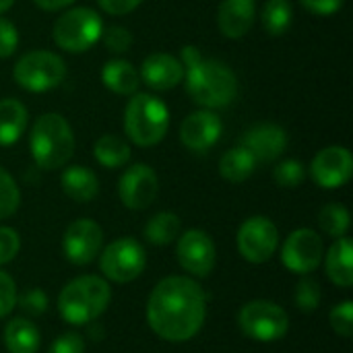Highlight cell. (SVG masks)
<instances>
[{"mask_svg":"<svg viewBox=\"0 0 353 353\" xmlns=\"http://www.w3.org/2000/svg\"><path fill=\"white\" fill-rule=\"evenodd\" d=\"M207 314L205 294L201 285L182 275L161 279L147 302V323L151 331L170 343L192 339Z\"/></svg>","mask_w":353,"mask_h":353,"instance_id":"cell-1","label":"cell"},{"mask_svg":"<svg viewBox=\"0 0 353 353\" xmlns=\"http://www.w3.org/2000/svg\"><path fill=\"white\" fill-rule=\"evenodd\" d=\"M184 81L186 93L196 105L205 110L225 108L238 95V79L234 70L219 60L203 58L184 70Z\"/></svg>","mask_w":353,"mask_h":353,"instance_id":"cell-2","label":"cell"},{"mask_svg":"<svg viewBox=\"0 0 353 353\" xmlns=\"http://www.w3.org/2000/svg\"><path fill=\"white\" fill-rule=\"evenodd\" d=\"M29 149L37 168L48 172L60 170L72 159L74 132L60 114L48 112L33 122Z\"/></svg>","mask_w":353,"mask_h":353,"instance_id":"cell-3","label":"cell"},{"mask_svg":"<svg viewBox=\"0 0 353 353\" xmlns=\"http://www.w3.org/2000/svg\"><path fill=\"white\" fill-rule=\"evenodd\" d=\"M112 290L105 279L97 275H83L64 285L58 296L60 316L68 325H87L99 319L110 306Z\"/></svg>","mask_w":353,"mask_h":353,"instance_id":"cell-4","label":"cell"},{"mask_svg":"<svg viewBox=\"0 0 353 353\" xmlns=\"http://www.w3.org/2000/svg\"><path fill=\"white\" fill-rule=\"evenodd\" d=\"M168 128V105L149 93H134L124 110V130L128 139L139 147H153L163 141Z\"/></svg>","mask_w":353,"mask_h":353,"instance_id":"cell-5","label":"cell"},{"mask_svg":"<svg viewBox=\"0 0 353 353\" xmlns=\"http://www.w3.org/2000/svg\"><path fill=\"white\" fill-rule=\"evenodd\" d=\"M103 21L99 12L87 6L68 8L54 23V41L60 50L70 54H83L101 39Z\"/></svg>","mask_w":353,"mask_h":353,"instance_id":"cell-6","label":"cell"},{"mask_svg":"<svg viewBox=\"0 0 353 353\" xmlns=\"http://www.w3.org/2000/svg\"><path fill=\"white\" fill-rule=\"evenodd\" d=\"M14 83L31 93L56 89L66 77L64 60L48 50H33L23 54L12 68Z\"/></svg>","mask_w":353,"mask_h":353,"instance_id":"cell-7","label":"cell"},{"mask_svg":"<svg viewBox=\"0 0 353 353\" xmlns=\"http://www.w3.org/2000/svg\"><path fill=\"white\" fill-rule=\"evenodd\" d=\"M238 325L246 337L261 343H271L279 341L290 331V316L275 302L252 300L242 306L238 314Z\"/></svg>","mask_w":353,"mask_h":353,"instance_id":"cell-8","label":"cell"},{"mask_svg":"<svg viewBox=\"0 0 353 353\" xmlns=\"http://www.w3.org/2000/svg\"><path fill=\"white\" fill-rule=\"evenodd\" d=\"M147 265L145 248L134 238H118L105 246L99 256L101 273L116 283H130L134 281Z\"/></svg>","mask_w":353,"mask_h":353,"instance_id":"cell-9","label":"cell"},{"mask_svg":"<svg viewBox=\"0 0 353 353\" xmlns=\"http://www.w3.org/2000/svg\"><path fill=\"white\" fill-rule=\"evenodd\" d=\"M279 244V232L275 223L263 215L248 217L238 230V250L240 254L254 265L271 261Z\"/></svg>","mask_w":353,"mask_h":353,"instance_id":"cell-10","label":"cell"},{"mask_svg":"<svg viewBox=\"0 0 353 353\" xmlns=\"http://www.w3.org/2000/svg\"><path fill=\"white\" fill-rule=\"evenodd\" d=\"M325 259V246L314 230L302 228L290 234L281 248V263L298 275H308L321 267Z\"/></svg>","mask_w":353,"mask_h":353,"instance_id":"cell-11","label":"cell"},{"mask_svg":"<svg viewBox=\"0 0 353 353\" xmlns=\"http://www.w3.org/2000/svg\"><path fill=\"white\" fill-rule=\"evenodd\" d=\"M159 190V180L153 168L147 163H134L124 170L118 182V194L124 207L132 211H143L153 205Z\"/></svg>","mask_w":353,"mask_h":353,"instance_id":"cell-12","label":"cell"},{"mask_svg":"<svg viewBox=\"0 0 353 353\" xmlns=\"http://www.w3.org/2000/svg\"><path fill=\"white\" fill-rule=\"evenodd\" d=\"M176 256L186 273L194 277H207L215 267L217 250L209 234L203 230H188L178 240Z\"/></svg>","mask_w":353,"mask_h":353,"instance_id":"cell-13","label":"cell"},{"mask_svg":"<svg viewBox=\"0 0 353 353\" xmlns=\"http://www.w3.org/2000/svg\"><path fill=\"white\" fill-rule=\"evenodd\" d=\"M103 244V232L93 219H77L72 221L62 240L64 256L72 265H89L95 256H99Z\"/></svg>","mask_w":353,"mask_h":353,"instance_id":"cell-14","label":"cell"},{"mask_svg":"<svg viewBox=\"0 0 353 353\" xmlns=\"http://www.w3.org/2000/svg\"><path fill=\"white\" fill-rule=\"evenodd\" d=\"M353 157L350 149L331 145L319 151L310 163V176L321 188H339L352 180Z\"/></svg>","mask_w":353,"mask_h":353,"instance_id":"cell-15","label":"cell"},{"mask_svg":"<svg viewBox=\"0 0 353 353\" xmlns=\"http://www.w3.org/2000/svg\"><path fill=\"white\" fill-rule=\"evenodd\" d=\"M223 132V122L213 110H199L184 118L180 126V141L192 153H207Z\"/></svg>","mask_w":353,"mask_h":353,"instance_id":"cell-16","label":"cell"},{"mask_svg":"<svg viewBox=\"0 0 353 353\" xmlns=\"http://www.w3.org/2000/svg\"><path fill=\"white\" fill-rule=\"evenodd\" d=\"M240 145L244 149H248L256 161H273V159H277L285 151V147H288V132L279 124L261 122V124L250 126L244 132Z\"/></svg>","mask_w":353,"mask_h":353,"instance_id":"cell-17","label":"cell"},{"mask_svg":"<svg viewBox=\"0 0 353 353\" xmlns=\"http://www.w3.org/2000/svg\"><path fill=\"white\" fill-rule=\"evenodd\" d=\"M139 77L147 87L155 91H170L184 81V66L176 56L155 52L143 60Z\"/></svg>","mask_w":353,"mask_h":353,"instance_id":"cell-18","label":"cell"},{"mask_svg":"<svg viewBox=\"0 0 353 353\" xmlns=\"http://www.w3.org/2000/svg\"><path fill=\"white\" fill-rule=\"evenodd\" d=\"M256 19L254 0H221L217 8V27L230 39L244 37Z\"/></svg>","mask_w":353,"mask_h":353,"instance_id":"cell-19","label":"cell"},{"mask_svg":"<svg viewBox=\"0 0 353 353\" xmlns=\"http://www.w3.org/2000/svg\"><path fill=\"white\" fill-rule=\"evenodd\" d=\"M327 275L329 279L339 288H352L353 283V250L352 240L347 236H341L333 242L325 256Z\"/></svg>","mask_w":353,"mask_h":353,"instance_id":"cell-20","label":"cell"},{"mask_svg":"<svg viewBox=\"0 0 353 353\" xmlns=\"http://www.w3.org/2000/svg\"><path fill=\"white\" fill-rule=\"evenodd\" d=\"M101 83L118 95H134L141 85L139 70L122 58L108 60L101 68Z\"/></svg>","mask_w":353,"mask_h":353,"instance_id":"cell-21","label":"cell"},{"mask_svg":"<svg viewBox=\"0 0 353 353\" xmlns=\"http://www.w3.org/2000/svg\"><path fill=\"white\" fill-rule=\"evenodd\" d=\"M62 190L68 199L77 201V203H89L97 196L99 192V180L97 176L83 165H70L64 170L62 178H60Z\"/></svg>","mask_w":353,"mask_h":353,"instance_id":"cell-22","label":"cell"},{"mask_svg":"<svg viewBox=\"0 0 353 353\" xmlns=\"http://www.w3.org/2000/svg\"><path fill=\"white\" fill-rule=\"evenodd\" d=\"M27 126V108L19 99H0V147L14 145Z\"/></svg>","mask_w":353,"mask_h":353,"instance_id":"cell-23","label":"cell"},{"mask_svg":"<svg viewBox=\"0 0 353 353\" xmlns=\"http://www.w3.org/2000/svg\"><path fill=\"white\" fill-rule=\"evenodd\" d=\"M39 343V329L27 319H12L4 329V347L8 353H35Z\"/></svg>","mask_w":353,"mask_h":353,"instance_id":"cell-24","label":"cell"},{"mask_svg":"<svg viewBox=\"0 0 353 353\" xmlns=\"http://www.w3.org/2000/svg\"><path fill=\"white\" fill-rule=\"evenodd\" d=\"M256 163L259 161L252 157V153L248 149H244L242 145H238V147L225 151L223 157L219 159V174L228 182L240 184V182H246L254 174Z\"/></svg>","mask_w":353,"mask_h":353,"instance_id":"cell-25","label":"cell"},{"mask_svg":"<svg viewBox=\"0 0 353 353\" xmlns=\"http://www.w3.org/2000/svg\"><path fill=\"white\" fill-rule=\"evenodd\" d=\"M93 155L103 168L116 170L130 161V147L124 139H120L116 134H103L97 139V143L93 147Z\"/></svg>","mask_w":353,"mask_h":353,"instance_id":"cell-26","label":"cell"},{"mask_svg":"<svg viewBox=\"0 0 353 353\" xmlns=\"http://www.w3.org/2000/svg\"><path fill=\"white\" fill-rule=\"evenodd\" d=\"M180 228V217L176 213L163 211L149 219V223L145 225V238L155 246H168L178 240Z\"/></svg>","mask_w":353,"mask_h":353,"instance_id":"cell-27","label":"cell"},{"mask_svg":"<svg viewBox=\"0 0 353 353\" xmlns=\"http://www.w3.org/2000/svg\"><path fill=\"white\" fill-rule=\"evenodd\" d=\"M263 27L269 35L279 37L288 33L294 21V6L290 0H267L261 14Z\"/></svg>","mask_w":353,"mask_h":353,"instance_id":"cell-28","label":"cell"},{"mask_svg":"<svg viewBox=\"0 0 353 353\" xmlns=\"http://www.w3.org/2000/svg\"><path fill=\"white\" fill-rule=\"evenodd\" d=\"M319 225H321V230L327 236L341 238L350 230V211L343 205H339V203H331V205H327V207L321 209V213H319Z\"/></svg>","mask_w":353,"mask_h":353,"instance_id":"cell-29","label":"cell"},{"mask_svg":"<svg viewBox=\"0 0 353 353\" xmlns=\"http://www.w3.org/2000/svg\"><path fill=\"white\" fill-rule=\"evenodd\" d=\"M19 203H21V190L14 178L4 168H0V221L14 215Z\"/></svg>","mask_w":353,"mask_h":353,"instance_id":"cell-30","label":"cell"},{"mask_svg":"<svg viewBox=\"0 0 353 353\" xmlns=\"http://www.w3.org/2000/svg\"><path fill=\"white\" fill-rule=\"evenodd\" d=\"M273 178L281 188H296L306 178V168L298 159H283L275 165Z\"/></svg>","mask_w":353,"mask_h":353,"instance_id":"cell-31","label":"cell"},{"mask_svg":"<svg viewBox=\"0 0 353 353\" xmlns=\"http://www.w3.org/2000/svg\"><path fill=\"white\" fill-rule=\"evenodd\" d=\"M323 300V292H321V285L310 279V277H304L298 288H296V304L302 312H314L319 308Z\"/></svg>","mask_w":353,"mask_h":353,"instance_id":"cell-32","label":"cell"},{"mask_svg":"<svg viewBox=\"0 0 353 353\" xmlns=\"http://www.w3.org/2000/svg\"><path fill=\"white\" fill-rule=\"evenodd\" d=\"M101 39H103V46L114 54H124L132 46V33L126 27H120V25L105 27L101 31Z\"/></svg>","mask_w":353,"mask_h":353,"instance_id":"cell-33","label":"cell"},{"mask_svg":"<svg viewBox=\"0 0 353 353\" xmlns=\"http://www.w3.org/2000/svg\"><path fill=\"white\" fill-rule=\"evenodd\" d=\"M331 327L337 335H341L343 339H350L353 335V304L350 300H345L343 304L335 306L329 314Z\"/></svg>","mask_w":353,"mask_h":353,"instance_id":"cell-34","label":"cell"},{"mask_svg":"<svg viewBox=\"0 0 353 353\" xmlns=\"http://www.w3.org/2000/svg\"><path fill=\"white\" fill-rule=\"evenodd\" d=\"M17 304H19V308L25 312V314H29V316H39V314H43L46 310H48V296H46V292L43 290H39V288H33V290H27L23 296H17Z\"/></svg>","mask_w":353,"mask_h":353,"instance_id":"cell-35","label":"cell"},{"mask_svg":"<svg viewBox=\"0 0 353 353\" xmlns=\"http://www.w3.org/2000/svg\"><path fill=\"white\" fill-rule=\"evenodd\" d=\"M21 250V238L12 228H0V265L10 263Z\"/></svg>","mask_w":353,"mask_h":353,"instance_id":"cell-36","label":"cell"},{"mask_svg":"<svg viewBox=\"0 0 353 353\" xmlns=\"http://www.w3.org/2000/svg\"><path fill=\"white\" fill-rule=\"evenodd\" d=\"M14 306H17V285L8 273L0 271V319L10 314Z\"/></svg>","mask_w":353,"mask_h":353,"instance_id":"cell-37","label":"cell"},{"mask_svg":"<svg viewBox=\"0 0 353 353\" xmlns=\"http://www.w3.org/2000/svg\"><path fill=\"white\" fill-rule=\"evenodd\" d=\"M17 48H19V31H17V27L8 19L0 17V58L12 56Z\"/></svg>","mask_w":353,"mask_h":353,"instance_id":"cell-38","label":"cell"},{"mask_svg":"<svg viewBox=\"0 0 353 353\" xmlns=\"http://www.w3.org/2000/svg\"><path fill=\"white\" fill-rule=\"evenodd\" d=\"M48 353H85V341L79 333H64L52 343Z\"/></svg>","mask_w":353,"mask_h":353,"instance_id":"cell-39","label":"cell"},{"mask_svg":"<svg viewBox=\"0 0 353 353\" xmlns=\"http://www.w3.org/2000/svg\"><path fill=\"white\" fill-rule=\"evenodd\" d=\"M300 2L306 10H310L312 14H319V17L335 14L343 6V0H300Z\"/></svg>","mask_w":353,"mask_h":353,"instance_id":"cell-40","label":"cell"},{"mask_svg":"<svg viewBox=\"0 0 353 353\" xmlns=\"http://www.w3.org/2000/svg\"><path fill=\"white\" fill-rule=\"evenodd\" d=\"M141 2L143 0H97V4L101 6V10H105L108 14H114V17L132 12Z\"/></svg>","mask_w":353,"mask_h":353,"instance_id":"cell-41","label":"cell"},{"mask_svg":"<svg viewBox=\"0 0 353 353\" xmlns=\"http://www.w3.org/2000/svg\"><path fill=\"white\" fill-rule=\"evenodd\" d=\"M201 60H203V54H201V50H199L196 46H184V48H182V58H180V62H182L184 70L190 68V66H194V64L201 62Z\"/></svg>","mask_w":353,"mask_h":353,"instance_id":"cell-42","label":"cell"},{"mask_svg":"<svg viewBox=\"0 0 353 353\" xmlns=\"http://www.w3.org/2000/svg\"><path fill=\"white\" fill-rule=\"evenodd\" d=\"M39 8L43 10H60V8H66L70 6L74 0H33Z\"/></svg>","mask_w":353,"mask_h":353,"instance_id":"cell-43","label":"cell"},{"mask_svg":"<svg viewBox=\"0 0 353 353\" xmlns=\"http://www.w3.org/2000/svg\"><path fill=\"white\" fill-rule=\"evenodd\" d=\"M12 4H14V0H0V14L6 12Z\"/></svg>","mask_w":353,"mask_h":353,"instance_id":"cell-44","label":"cell"}]
</instances>
